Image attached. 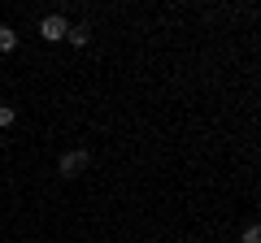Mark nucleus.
<instances>
[{"label": "nucleus", "mask_w": 261, "mask_h": 243, "mask_svg": "<svg viewBox=\"0 0 261 243\" xmlns=\"http://www.w3.org/2000/svg\"><path fill=\"white\" fill-rule=\"evenodd\" d=\"M18 48V35H13V26H0V52H13Z\"/></svg>", "instance_id": "4"}, {"label": "nucleus", "mask_w": 261, "mask_h": 243, "mask_svg": "<svg viewBox=\"0 0 261 243\" xmlns=\"http://www.w3.org/2000/svg\"><path fill=\"white\" fill-rule=\"evenodd\" d=\"M39 35H44V39H65V35H70V22H65L61 13H48V18L39 22Z\"/></svg>", "instance_id": "1"}, {"label": "nucleus", "mask_w": 261, "mask_h": 243, "mask_svg": "<svg viewBox=\"0 0 261 243\" xmlns=\"http://www.w3.org/2000/svg\"><path fill=\"white\" fill-rule=\"evenodd\" d=\"M13 117H18V113H13V104H0V126H13Z\"/></svg>", "instance_id": "6"}, {"label": "nucleus", "mask_w": 261, "mask_h": 243, "mask_svg": "<svg viewBox=\"0 0 261 243\" xmlns=\"http://www.w3.org/2000/svg\"><path fill=\"white\" fill-rule=\"evenodd\" d=\"M65 39H70V44H74V48H83L87 39H92V31H87L83 22H79V26H70V35H65Z\"/></svg>", "instance_id": "3"}, {"label": "nucleus", "mask_w": 261, "mask_h": 243, "mask_svg": "<svg viewBox=\"0 0 261 243\" xmlns=\"http://www.w3.org/2000/svg\"><path fill=\"white\" fill-rule=\"evenodd\" d=\"M83 165H87V152H83V148H79V152H65V157H61V174H65V178H74Z\"/></svg>", "instance_id": "2"}, {"label": "nucleus", "mask_w": 261, "mask_h": 243, "mask_svg": "<svg viewBox=\"0 0 261 243\" xmlns=\"http://www.w3.org/2000/svg\"><path fill=\"white\" fill-rule=\"evenodd\" d=\"M240 243H261V226H248V230L240 234Z\"/></svg>", "instance_id": "5"}]
</instances>
